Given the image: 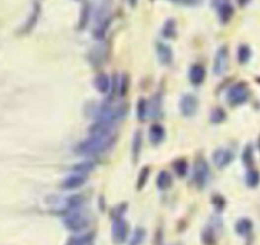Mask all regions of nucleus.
I'll return each instance as SVG.
<instances>
[{"label":"nucleus","mask_w":260,"mask_h":245,"mask_svg":"<svg viewBox=\"0 0 260 245\" xmlns=\"http://www.w3.org/2000/svg\"><path fill=\"white\" fill-rule=\"evenodd\" d=\"M174 1H189V0H174Z\"/></svg>","instance_id":"nucleus-22"},{"label":"nucleus","mask_w":260,"mask_h":245,"mask_svg":"<svg viewBox=\"0 0 260 245\" xmlns=\"http://www.w3.org/2000/svg\"><path fill=\"white\" fill-rule=\"evenodd\" d=\"M159 55L164 62H169L172 60V52H170L169 47H166L165 44H160L159 46Z\"/></svg>","instance_id":"nucleus-13"},{"label":"nucleus","mask_w":260,"mask_h":245,"mask_svg":"<svg viewBox=\"0 0 260 245\" xmlns=\"http://www.w3.org/2000/svg\"><path fill=\"white\" fill-rule=\"evenodd\" d=\"M172 184V178H170V175L168 174V173H161V174L159 175V187L160 188H168L169 186Z\"/></svg>","instance_id":"nucleus-14"},{"label":"nucleus","mask_w":260,"mask_h":245,"mask_svg":"<svg viewBox=\"0 0 260 245\" xmlns=\"http://www.w3.org/2000/svg\"><path fill=\"white\" fill-rule=\"evenodd\" d=\"M228 98H230V102H232L235 104L243 103V102L246 101V98H248V89L244 85H241V84L235 85L234 88L231 89Z\"/></svg>","instance_id":"nucleus-4"},{"label":"nucleus","mask_w":260,"mask_h":245,"mask_svg":"<svg viewBox=\"0 0 260 245\" xmlns=\"http://www.w3.org/2000/svg\"><path fill=\"white\" fill-rule=\"evenodd\" d=\"M208 177V169L207 165L204 164L203 162L198 163V165H197V169H195V179L198 183H204L206 179Z\"/></svg>","instance_id":"nucleus-9"},{"label":"nucleus","mask_w":260,"mask_h":245,"mask_svg":"<svg viewBox=\"0 0 260 245\" xmlns=\"http://www.w3.org/2000/svg\"><path fill=\"white\" fill-rule=\"evenodd\" d=\"M248 180H249V184H257L258 183V174L255 173V171H252V173H249L248 175Z\"/></svg>","instance_id":"nucleus-19"},{"label":"nucleus","mask_w":260,"mask_h":245,"mask_svg":"<svg viewBox=\"0 0 260 245\" xmlns=\"http://www.w3.org/2000/svg\"><path fill=\"white\" fill-rule=\"evenodd\" d=\"M97 86L101 92H107V89L110 86V82H108V78L106 75H101V77L97 79Z\"/></svg>","instance_id":"nucleus-16"},{"label":"nucleus","mask_w":260,"mask_h":245,"mask_svg":"<svg viewBox=\"0 0 260 245\" xmlns=\"http://www.w3.org/2000/svg\"><path fill=\"white\" fill-rule=\"evenodd\" d=\"M65 225L70 230L79 231L85 228L86 225H88V221H86L84 216L79 215V213H74V215H71L70 217H68L65 220Z\"/></svg>","instance_id":"nucleus-3"},{"label":"nucleus","mask_w":260,"mask_h":245,"mask_svg":"<svg viewBox=\"0 0 260 245\" xmlns=\"http://www.w3.org/2000/svg\"><path fill=\"white\" fill-rule=\"evenodd\" d=\"M227 66V50L226 48H222L219 53H217L216 62H215V70L216 73H223Z\"/></svg>","instance_id":"nucleus-6"},{"label":"nucleus","mask_w":260,"mask_h":245,"mask_svg":"<svg viewBox=\"0 0 260 245\" xmlns=\"http://www.w3.org/2000/svg\"><path fill=\"white\" fill-rule=\"evenodd\" d=\"M163 135H164L163 128H161L160 126H154L152 128H151L150 137H151V140H152L154 142H159L160 140L163 139Z\"/></svg>","instance_id":"nucleus-12"},{"label":"nucleus","mask_w":260,"mask_h":245,"mask_svg":"<svg viewBox=\"0 0 260 245\" xmlns=\"http://www.w3.org/2000/svg\"><path fill=\"white\" fill-rule=\"evenodd\" d=\"M144 231L142 230H137L136 234H135V237H133V239L131 240V245H139L140 243L142 242V239H144Z\"/></svg>","instance_id":"nucleus-18"},{"label":"nucleus","mask_w":260,"mask_h":245,"mask_svg":"<svg viewBox=\"0 0 260 245\" xmlns=\"http://www.w3.org/2000/svg\"><path fill=\"white\" fill-rule=\"evenodd\" d=\"M111 139L108 136H101V135H94L92 140L84 142L83 145H80V150L79 153H101V151L106 150L108 146H110Z\"/></svg>","instance_id":"nucleus-1"},{"label":"nucleus","mask_w":260,"mask_h":245,"mask_svg":"<svg viewBox=\"0 0 260 245\" xmlns=\"http://www.w3.org/2000/svg\"><path fill=\"white\" fill-rule=\"evenodd\" d=\"M89 242H90V238H89V235H85V237L71 238L68 245H89Z\"/></svg>","instance_id":"nucleus-15"},{"label":"nucleus","mask_w":260,"mask_h":245,"mask_svg":"<svg viewBox=\"0 0 260 245\" xmlns=\"http://www.w3.org/2000/svg\"><path fill=\"white\" fill-rule=\"evenodd\" d=\"M249 1H250V0H239V4L241 6H244V5H246V4H248Z\"/></svg>","instance_id":"nucleus-20"},{"label":"nucleus","mask_w":260,"mask_h":245,"mask_svg":"<svg viewBox=\"0 0 260 245\" xmlns=\"http://www.w3.org/2000/svg\"><path fill=\"white\" fill-rule=\"evenodd\" d=\"M84 180H85V177L81 174H76V175H71L70 178L65 180V183H64V187L65 188H76V187L81 186L84 183Z\"/></svg>","instance_id":"nucleus-10"},{"label":"nucleus","mask_w":260,"mask_h":245,"mask_svg":"<svg viewBox=\"0 0 260 245\" xmlns=\"http://www.w3.org/2000/svg\"><path fill=\"white\" fill-rule=\"evenodd\" d=\"M128 1H130V4H131V5H132V6L136 5V3H137V0H128Z\"/></svg>","instance_id":"nucleus-21"},{"label":"nucleus","mask_w":260,"mask_h":245,"mask_svg":"<svg viewBox=\"0 0 260 245\" xmlns=\"http://www.w3.org/2000/svg\"><path fill=\"white\" fill-rule=\"evenodd\" d=\"M231 159H232V154L227 150H219L213 155V160L219 166L227 165L228 163L231 162Z\"/></svg>","instance_id":"nucleus-7"},{"label":"nucleus","mask_w":260,"mask_h":245,"mask_svg":"<svg viewBox=\"0 0 260 245\" xmlns=\"http://www.w3.org/2000/svg\"><path fill=\"white\" fill-rule=\"evenodd\" d=\"M212 3L219 12L220 19L223 23H227L234 14V8L231 5L230 0H212Z\"/></svg>","instance_id":"nucleus-2"},{"label":"nucleus","mask_w":260,"mask_h":245,"mask_svg":"<svg viewBox=\"0 0 260 245\" xmlns=\"http://www.w3.org/2000/svg\"><path fill=\"white\" fill-rule=\"evenodd\" d=\"M181 107L184 115H192V113H194L195 108H197V101L192 95H186V97L183 98Z\"/></svg>","instance_id":"nucleus-5"},{"label":"nucleus","mask_w":260,"mask_h":245,"mask_svg":"<svg viewBox=\"0 0 260 245\" xmlns=\"http://www.w3.org/2000/svg\"><path fill=\"white\" fill-rule=\"evenodd\" d=\"M113 233H114L115 239L118 240V242H123V240L126 239V237H127V233H128L126 222L122 221V220L117 221V224L114 225V230H113Z\"/></svg>","instance_id":"nucleus-8"},{"label":"nucleus","mask_w":260,"mask_h":245,"mask_svg":"<svg viewBox=\"0 0 260 245\" xmlns=\"http://www.w3.org/2000/svg\"><path fill=\"white\" fill-rule=\"evenodd\" d=\"M203 78H204L203 68H202V66H198V65L193 66L192 70H190V79H192L193 83L194 84L202 83Z\"/></svg>","instance_id":"nucleus-11"},{"label":"nucleus","mask_w":260,"mask_h":245,"mask_svg":"<svg viewBox=\"0 0 260 245\" xmlns=\"http://www.w3.org/2000/svg\"><path fill=\"white\" fill-rule=\"evenodd\" d=\"M249 56H250V51H249V48L246 47V46H243V47H240L239 50V59L241 62H245L248 61Z\"/></svg>","instance_id":"nucleus-17"}]
</instances>
